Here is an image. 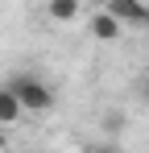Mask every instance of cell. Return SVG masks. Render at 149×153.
<instances>
[{"label":"cell","mask_w":149,"mask_h":153,"mask_svg":"<svg viewBox=\"0 0 149 153\" xmlns=\"http://www.w3.org/2000/svg\"><path fill=\"white\" fill-rule=\"evenodd\" d=\"M91 37H99V42H116V37H120V25L99 8L95 17H91Z\"/></svg>","instance_id":"3957f363"},{"label":"cell","mask_w":149,"mask_h":153,"mask_svg":"<svg viewBox=\"0 0 149 153\" xmlns=\"http://www.w3.org/2000/svg\"><path fill=\"white\" fill-rule=\"evenodd\" d=\"M25 112H21V103H17V95L0 83V124H17Z\"/></svg>","instance_id":"277c9868"},{"label":"cell","mask_w":149,"mask_h":153,"mask_svg":"<svg viewBox=\"0 0 149 153\" xmlns=\"http://www.w3.org/2000/svg\"><path fill=\"white\" fill-rule=\"evenodd\" d=\"M145 25H149V21H145Z\"/></svg>","instance_id":"ba28073f"},{"label":"cell","mask_w":149,"mask_h":153,"mask_svg":"<svg viewBox=\"0 0 149 153\" xmlns=\"http://www.w3.org/2000/svg\"><path fill=\"white\" fill-rule=\"evenodd\" d=\"M4 87L17 95L21 112H50V108H54V91H50V83H42L37 75H17V79H8Z\"/></svg>","instance_id":"6da1fadb"},{"label":"cell","mask_w":149,"mask_h":153,"mask_svg":"<svg viewBox=\"0 0 149 153\" xmlns=\"http://www.w3.org/2000/svg\"><path fill=\"white\" fill-rule=\"evenodd\" d=\"M116 25H145L149 21V4L141 0H108V8H104Z\"/></svg>","instance_id":"7a4b0ae2"},{"label":"cell","mask_w":149,"mask_h":153,"mask_svg":"<svg viewBox=\"0 0 149 153\" xmlns=\"http://www.w3.org/2000/svg\"><path fill=\"white\" fill-rule=\"evenodd\" d=\"M46 13L54 17V21H62V25H66V21H74V17H79V0H50Z\"/></svg>","instance_id":"5b68a950"},{"label":"cell","mask_w":149,"mask_h":153,"mask_svg":"<svg viewBox=\"0 0 149 153\" xmlns=\"http://www.w3.org/2000/svg\"><path fill=\"white\" fill-rule=\"evenodd\" d=\"M91 153H116V149H112V145H95Z\"/></svg>","instance_id":"8992f818"},{"label":"cell","mask_w":149,"mask_h":153,"mask_svg":"<svg viewBox=\"0 0 149 153\" xmlns=\"http://www.w3.org/2000/svg\"><path fill=\"white\" fill-rule=\"evenodd\" d=\"M0 153H4V132H0Z\"/></svg>","instance_id":"52a82bcc"}]
</instances>
